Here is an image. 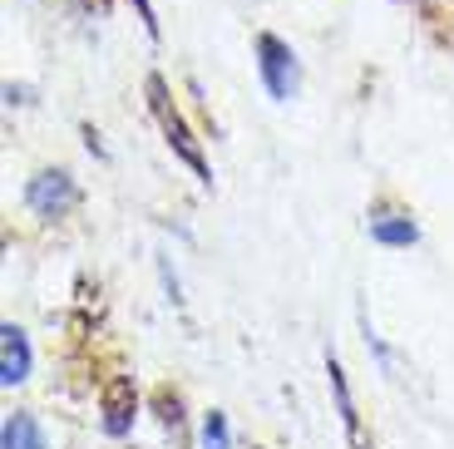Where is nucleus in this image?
<instances>
[{
	"label": "nucleus",
	"mask_w": 454,
	"mask_h": 449,
	"mask_svg": "<svg viewBox=\"0 0 454 449\" xmlns=\"http://www.w3.org/2000/svg\"><path fill=\"white\" fill-rule=\"evenodd\" d=\"M84 5H94V11H104V5H109V0H84Z\"/></svg>",
	"instance_id": "obj_10"
},
{
	"label": "nucleus",
	"mask_w": 454,
	"mask_h": 449,
	"mask_svg": "<svg viewBox=\"0 0 454 449\" xmlns=\"http://www.w3.org/2000/svg\"><path fill=\"white\" fill-rule=\"evenodd\" d=\"M74 202H80V188H74V178H69V173H59V169L35 173V178L25 183V208H30V213H40V217H65Z\"/></svg>",
	"instance_id": "obj_2"
},
{
	"label": "nucleus",
	"mask_w": 454,
	"mask_h": 449,
	"mask_svg": "<svg viewBox=\"0 0 454 449\" xmlns=\"http://www.w3.org/2000/svg\"><path fill=\"white\" fill-rule=\"evenodd\" d=\"M257 65H262V84L272 99H292L296 94V55L277 40V35H262L257 40Z\"/></svg>",
	"instance_id": "obj_3"
},
{
	"label": "nucleus",
	"mask_w": 454,
	"mask_h": 449,
	"mask_svg": "<svg viewBox=\"0 0 454 449\" xmlns=\"http://www.w3.org/2000/svg\"><path fill=\"white\" fill-rule=\"evenodd\" d=\"M0 449H45V429L35 425V415H11L0 429Z\"/></svg>",
	"instance_id": "obj_8"
},
{
	"label": "nucleus",
	"mask_w": 454,
	"mask_h": 449,
	"mask_svg": "<svg viewBox=\"0 0 454 449\" xmlns=\"http://www.w3.org/2000/svg\"><path fill=\"white\" fill-rule=\"evenodd\" d=\"M148 99H153V114H159V124H163V134H168L173 154H178L183 163H188V169L198 173V183H203V188H213V169H207L203 148L193 144V134H188V124H183V114L168 104V90H163V79H148Z\"/></svg>",
	"instance_id": "obj_1"
},
{
	"label": "nucleus",
	"mask_w": 454,
	"mask_h": 449,
	"mask_svg": "<svg viewBox=\"0 0 454 449\" xmlns=\"http://www.w3.org/2000/svg\"><path fill=\"white\" fill-rule=\"evenodd\" d=\"M326 375H331V395H336V410H340V425H346V439H351V449H371V445H365V429H361V415H356L351 385H346V371H340V360H336V356L326 360Z\"/></svg>",
	"instance_id": "obj_6"
},
{
	"label": "nucleus",
	"mask_w": 454,
	"mask_h": 449,
	"mask_svg": "<svg viewBox=\"0 0 454 449\" xmlns=\"http://www.w3.org/2000/svg\"><path fill=\"white\" fill-rule=\"evenodd\" d=\"M134 410H138V395H134V381H109V390H104V400H99V425H104V435H114V439H124L129 429H134Z\"/></svg>",
	"instance_id": "obj_5"
},
{
	"label": "nucleus",
	"mask_w": 454,
	"mask_h": 449,
	"mask_svg": "<svg viewBox=\"0 0 454 449\" xmlns=\"http://www.w3.org/2000/svg\"><path fill=\"white\" fill-rule=\"evenodd\" d=\"M371 237L380 248H410V242H420V227L410 223L405 213H380V217H371Z\"/></svg>",
	"instance_id": "obj_7"
},
{
	"label": "nucleus",
	"mask_w": 454,
	"mask_h": 449,
	"mask_svg": "<svg viewBox=\"0 0 454 449\" xmlns=\"http://www.w3.org/2000/svg\"><path fill=\"white\" fill-rule=\"evenodd\" d=\"M203 449H232V429H227L223 410H207V420H203Z\"/></svg>",
	"instance_id": "obj_9"
},
{
	"label": "nucleus",
	"mask_w": 454,
	"mask_h": 449,
	"mask_svg": "<svg viewBox=\"0 0 454 449\" xmlns=\"http://www.w3.org/2000/svg\"><path fill=\"white\" fill-rule=\"evenodd\" d=\"M30 366H35V356H30V336H25L15 321H5L0 326V385H25L30 381Z\"/></svg>",
	"instance_id": "obj_4"
}]
</instances>
